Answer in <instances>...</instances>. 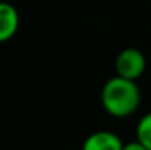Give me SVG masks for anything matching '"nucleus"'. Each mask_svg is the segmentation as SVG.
<instances>
[{"mask_svg":"<svg viewBox=\"0 0 151 150\" xmlns=\"http://www.w3.org/2000/svg\"><path fill=\"white\" fill-rule=\"evenodd\" d=\"M100 99L108 115L114 118H127L138 110L142 94L137 81L113 76L103 84Z\"/></svg>","mask_w":151,"mask_h":150,"instance_id":"nucleus-1","label":"nucleus"},{"mask_svg":"<svg viewBox=\"0 0 151 150\" xmlns=\"http://www.w3.org/2000/svg\"><path fill=\"white\" fill-rule=\"evenodd\" d=\"M135 141H138L145 149L151 150V112L140 118L135 129Z\"/></svg>","mask_w":151,"mask_h":150,"instance_id":"nucleus-5","label":"nucleus"},{"mask_svg":"<svg viewBox=\"0 0 151 150\" xmlns=\"http://www.w3.org/2000/svg\"><path fill=\"white\" fill-rule=\"evenodd\" d=\"M122 150H148V149H145L138 141H134V142H129V144H124Z\"/></svg>","mask_w":151,"mask_h":150,"instance_id":"nucleus-6","label":"nucleus"},{"mask_svg":"<svg viewBox=\"0 0 151 150\" xmlns=\"http://www.w3.org/2000/svg\"><path fill=\"white\" fill-rule=\"evenodd\" d=\"M124 142L113 131H96L87 136L81 150H122Z\"/></svg>","mask_w":151,"mask_h":150,"instance_id":"nucleus-4","label":"nucleus"},{"mask_svg":"<svg viewBox=\"0 0 151 150\" xmlns=\"http://www.w3.org/2000/svg\"><path fill=\"white\" fill-rule=\"evenodd\" d=\"M114 66H116V76L137 81L146 70V58L142 50L135 47H127L117 53Z\"/></svg>","mask_w":151,"mask_h":150,"instance_id":"nucleus-2","label":"nucleus"},{"mask_svg":"<svg viewBox=\"0 0 151 150\" xmlns=\"http://www.w3.org/2000/svg\"><path fill=\"white\" fill-rule=\"evenodd\" d=\"M19 28V13L12 3L0 0V44L15 37Z\"/></svg>","mask_w":151,"mask_h":150,"instance_id":"nucleus-3","label":"nucleus"}]
</instances>
